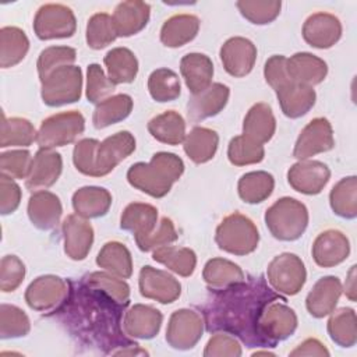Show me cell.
I'll return each instance as SVG.
<instances>
[{"label": "cell", "instance_id": "27", "mask_svg": "<svg viewBox=\"0 0 357 357\" xmlns=\"http://www.w3.org/2000/svg\"><path fill=\"white\" fill-rule=\"evenodd\" d=\"M180 73L191 95H197L212 85L213 63L204 53H188L180 60Z\"/></svg>", "mask_w": 357, "mask_h": 357}, {"label": "cell", "instance_id": "59", "mask_svg": "<svg viewBox=\"0 0 357 357\" xmlns=\"http://www.w3.org/2000/svg\"><path fill=\"white\" fill-rule=\"evenodd\" d=\"M329 350L314 337L305 339L303 343H300L294 350L289 353V356H329Z\"/></svg>", "mask_w": 357, "mask_h": 357}, {"label": "cell", "instance_id": "49", "mask_svg": "<svg viewBox=\"0 0 357 357\" xmlns=\"http://www.w3.org/2000/svg\"><path fill=\"white\" fill-rule=\"evenodd\" d=\"M31 331L28 315L18 307L10 304L0 305V337L14 339L26 336Z\"/></svg>", "mask_w": 357, "mask_h": 357}, {"label": "cell", "instance_id": "20", "mask_svg": "<svg viewBox=\"0 0 357 357\" xmlns=\"http://www.w3.org/2000/svg\"><path fill=\"white\" fill-rule=\"evenodd\" d=\"M162 322L163 315L159 310L145 304H135L124 312L123 329L131 339L148 340L159 333Z\"/></svg>", "mask_w": 357, "mask_h": 357}, {"label": "cell", "instance_id": "48", "mask_svg": "<svg viewBox=\"0 0 357 357\" xmlns=\"http://www.w3.org/2000/svg\"><path fill=\"white\" fill-rule=\"evenodd\" d=\"M117 38L112 15L106 13L93 14L86 25V43L89 47L99 50L114 42Z\"/></svg>", "mask_w": 357, "mask_h": 357}, {"label": "cell", "instance_id": "8", "mask_svg": "<svg viewBox=\"0 0 357 357\" xmlns=\"http://www.w3.org/2000/svg\"><path fill=\"white\" fill-rule=\"evenodd\" d=\"M42 82L40 96L50 107L79 100L82 91V71L78 66H64L47 75Z\"/></svg>", "mask_w": 357, "mask_h": 357}, {"label": "cell", "instance_id": "24", "mask_svg": "<svg viewBox=\"0 0 357 357\" xmlns=\"http://www.w3.org/2000/svg\"><path fill=\"white\" fill-rule=\"evenodd\" d=\"M342 294V283L336 276H325L315 282L305 298L307 311L314 318H324L329 315Z\"/></svg>", "mask_w": 357, "mask_h": 357}, {"label": "cell", "instance_id": "57", "mask_svg": "<svg viewBox=\"0 0 357 357\" xmlns=\"http://www.w3.org/2000/svg\"><path fill=\"white\" fill-rule=\"evenodd\" d=\"M286 61H287L286 56L273 54L265 63V67H264L265 81L272 89H275V92L293 82L287 74Z\"/></svg>", "mask_w": 357, "mask_h": 357}, {"label": "cell", "instance_id": "39", "mask_svg": "<svg viewBox=\"0 0 357 357\" xmlns=\"http://www.w3.org/2000/svg\"><path fill=\"white\" fill-rule=\"evenodd\" d=\"M132 98L127 93L110 96L96 105L92 123L96 130L106 128L127 119L132 110Z\"/></svg>", "mask_w": 357, "mask_h": 357}, {"label": "cell", "instance_id": "4", "mask_svg": "<svg viewBox=\"0 0 357 357\" xmlns=\"http://www.w3.org/2000/svg\"><path fill=\"white\" fill-rule=\"evenodd\" d=\"M184 173L181 158L170 152H158L149 163H134L127 172V181L137 190L162 198Z\"/></svg>", "mask_w": 357, "mask_h": 357}, {"label": "cell", "instance_id": "55", "mask_svg": "<svg viewBox=\"0 0 357 357\" xmlns=\"http://www.w3.org/2000/svg\"><path fill=\"white\" fill-rule=\"evenodd\" d=\"M25 278V265L17 255H4L0 262V289L14 291Z\"/></svg>", "mask_w": 357, "mask_h": 357}, {"label": "cell", "instance_id": "15", "mask_svg": "<svg viewBox=\"0 0 357 357\" xmlns=\"http://www.w3.org/2000/svg\"><path fill=\"white\" fill-rule=\"evenodd\" d=\"M138 286L142 297L162 304H170L181 294V284L174 276L149 265L142 266L139 271Z\"/></svg>", "mask_w": 357, "mask_h": 357}, {"label": "cell", "instance_id": "23", "mask_svg": "<svg viewBox=\"0 0 357 357\" xmlns=\"http://www.w3.org/2000/svg\"><path fill=\"white\" fill-rule=\"evenodd\" d=\"M230 89L227 85L215 82L205 91L192 95L187 103L190 120L199 121L219 114L229 100Z\"/></svg>", "mask_w": 357, "mask_h": 357}, {"label": "cell", "instance_id": "60", "mask_svg": "<svg viewBox=\"0 0 357 357\" xmlns=\"http://www.w3.org/2000/svg\"><path fill=\"white\" fill-rule=\"evenodd\" d=\"M356 265L351 266L349 275H347V279H346V283H344V294L346 297L350 300V301H356Z\"/></svg>", "mask_w": 357, "mask_h": 357}, {"label": "cell", "instance_id": "1", "mask_svg": "<svg viewBox=\"0 0 357 357\" xmlns=\"http://www.w3.org/2000/svg\"><path fill=\"white\" fill-rule=\"evenodd\" d=\"M130 286L109 272H91L71 282L64 304L53 314L82 346L113 356H148L126 335L123 317Z\"/></svg>", "mask_w": 357, "mask_h": 357}, {"label": "cell", "instance_id": "33", "mask_svg": "<svg viewBox=\"0 0 357 357\" xmlns=\"http://www.w3.org/2000/svg\"><path fill=\"white\" fill-rule=\"evenodd\" d=\"M199 29V20L192 14H177L165 21L160 42L167 47H180L191 42Z\"/></svg>", "mask_w": 357, "mask_h": 357}, {"label": "cell", "instance_id": "13", "mask_svg": "<svg viewBox=\"0 0 357 357\" xmlns=\"http://www.w3.org/2000/svg\"><path fill=\"white\" fill-rule=\"evenodd\" d=\"M75 28V17L71 8L63 4H43L33 20V31L40 40L70 38Z\"/></svg>", "mask_w": 357, "mask_h": 357}, {"label": "cell", "instance_id": "42", "mask_svg": "<svg viewBox=\"0 0 357 357\" xmlns=\"http://www.w3.org/2000/svg\"><path fill=\"white\" fill-rule=\"evenodd\" d=\"M275 178L268 172H250L240 177L237 184L238 197L247 204H259L273 191Z\"/></svg>", "mask_w": 357, "mask_h": 357}, {"label": "cell", "instance_id": "52", "mask_svg": "<svg viewBox=\"0 0 357 357\" xmlns=\"http://www.w3.org/2000/svg\"><path fill=\"white\" fill-rule=\"evenodd\" d=\"M241 15L251 24L265 25L272 22L280 13V1H237Z\"/></svg>", "mask_w": 357, "mask_h": 357}, {"label": "cell", "instance_id": "22", "mask_svg": "<svg viewBox=\"0 0 357 357\" xmlns=\"http://www.w3.org/2000/svg\"><path fill=\"white\" fill-rule=\"evenodd\" d=\"M64 252L74 261L86 258L93 243V229L86 219L78 215H68L63 222Z\"/></svg>", "mask_w": 357, "mask_h": 357}, {"label": "cell", "instance_id": "12", "mask_svg": "<svg viewBox=\"0 0 357 357\" xmlns=\"http://www.w3.org/2000/svg\"><path fill=\"white\" fill-rule=\"evenodd\" d=\"M205 329L202 314L181 308L174 311L167 324L166 342L176 350H190L202 337Z\"/></svg>", "mask_w": 357, "mask_h": 357}, {"label": "cell", "instance_id": "11", "mask_svg": "<svg viewBox=\"0 0 357 357\" xmlns=\"http://www.w3.org/2000/svg\"><path fill=\"white\" fill-rule=\"evenodd\" d=\"M284 301L276 300L268 304L259 319V331L266 349L286 340L297 329V315Z\"/></svg>", "mask_w": 357, "mask_h": 357}, {"label": "cell", "instance_id": "31", "mask_svg": "<svg viewBox=\"0 0 357 357\" xmlns=\"http://www.w3.org/2000/svg\"><path fill=\"white\" fill-rule=\"evenodd\" d=\"M276 96L283 114L290 119H298L308 113V110L315 105L317 99L312 86L300 85L296 82L276 91Z\"/></svg>", "mask_w": 357, "mask_h": 357}, {"label": "cell", "instance_id": "34", "mask_svg": "<svg viewBox=\"0 0 357 357\" xmlns=\"http://www.w3.org/2000/svg\"><path fill=\"white\" fill-rule=\"evenodd\" d=\"M148 131L159 142L178 145L185 138V121L176 110H166L149 120Z\"/></svg>", "mask_w": 357, "mask_h": 357}, {"label": "cell", "instance_id": "53", "mask_svg": "<svg viewBox=\"0 0 357 357\" xmlns=\"http://www.w3.org/2000/svg\"><path fill=\"white\" fill-rule=\"evenodd\" d=\"M32 156L28 151H8L0 155V170L1 174L8 176L11 178H26L31 165Z\"/></svg>", "mask_w": 357, "mask_h": 357}, {"label": "cell", "instance_id": "16", "mask_svg": "<svg viewBox=\"0 0 357 357\" xmlns=\"http://www.w3.org/2000/svg\"><path fill=\"white\" fill-rule=\"evenodd\" d=\"M331 177L329 167L319 160H300L287 172L290 187L301 194H319Z\"/></svg>", "mask_w": 357, "mask_h": 357}, {"label": "cell", "instance_id": "51", "mask_svg": "<svg viewBox=\"0 0 357 357\" xmlns=\"http://www.w3.org/2000/svg\"><path fill=\"white\" fill-rule=\"evenodd\" d=\"M116 85L105 75L102 67L96 63L88 66L86 71V99L89 103H100L110 98Z\"/></svg>", "mask_w": 357, "mask_h": 357}, {"label": "cell", "instance_id": "19", "mask_svg": "<svg viewBox=\"0 0 357 357\" xmlns=\"http://www.w3.org/2000/svg\"><path fill=\"white\" fill-rule=\"evenodd\" d=\"M63 169L61 155L52 149H39L25 178V187L31 191H40L52 187L60 177Z\"/></svg>", "mask_w": 357, "mask_h": 357}, {"label": "cell", "instance_id": "36", "mask_svg": "<svg viewBox=\"0 0 357 357\" xmlns=\"http://www.w3.org/2000/svg\"><path fill=\"white\" fill-rule=\"evenodd\" d=\"M219 135L215 130L206 127H194L183 141L187 156L194 163H205L211 160L218 149Z\"/></svg>", "mask_w": 357, "mask_h": 357}, {"label": "cell", "instance_id": "50", "mask_svg": "<svg viewBox=\"0 0 357 357\" xmlns=\"http://www.w3.org/2000/svg\"><path fill=\"white\" fill-rule=\"evenodd\" d=\"M77 59L75 49L70 46H50L40 52L36 67L39 79H45L57 68L64 66H73Z\"/></svg>", "mask_w": 357, "mask_h": 357}, {"label": "cell", "instance_id": "46", "mask_svg": "<svg viewBox=\"0 0 357 357\" xmlns=\"http://www.w3.org/2000/svg\"><path fill=\"white\" fill-rule=\"evenodd\" d=\"M148 91L156 102H172L180 96V78L170 68H156L148 78Z\"/></svg>", "mask_w": 357, "mask_h": 357}, {"label": "cell", "instance_id": "61", "mask_svg": "<svg viewBox=\"0 0 357 357\" xmlns=\"http://www.w3.org/2000/svg\"><path fill=\"white\" fill-rule=\"evenodd\" d=\"M252 356H275V354L268 351V350H265V351H255V353H252Z\"/></svg>", "mask_w": 357, "mask_h": 357}, {"label": "cell", "instance_id": "18", "mask_svg": "<svg viewBox=\"0 0 357 357\" xmlns=\"http://www.w3.org/2000/svg\"><path fill=\"white\" fill-rule=\"evenodd\" d=\"M315 264L321 268H332L342 264L350 254L349 238L336 229H328L317 236L311 248Z\"/></svg>", "mask_w": 357, "mask_h": 357}, {"label": "cell", "instance_id": "3", "mask_svg": "<svg viewBox=\"0 0 357 357\" xmlns=\"http://www.w3.org/2000/svg\"><path fill=\"white\" fill-rule=\"evenodd\" d=\"M134 151L135 138L128 131H119L102 142L93 138H84L74 146L73 163L85 176L102 177L109 174Z\"/></svg>", "mask_w": 357, "mask_h": 357}, {"label": "cell", "instance_id": "35", "mask_svg": "<svg viewBox=\"0 0 357 357\" xmlns=\"http://www.w3.org/2000/svg\"><path fill=\"white\" fill-rule=\"evenodd\" d=\"M202 278L209 291H216L241 282L245 275L237 264L225 258H212L205 264Z\"/></svg>", "mask_w": 357, "mask_h": 357}, {"label": "cell", "instance_id": "28", "mask_svg": "<svg viewBox=\"0 0 357 357\" xmlns=\"http://www.w3.org/2000/svg\"><path fill=\"white\" fill-rule=\"evenodd\" d=\"M156 225L158 209L151 204H128L120 218V227L126 231H131L135 243L151 234Z\"/></svg>", "mask_w": 357, "mask_h": 357}, {"label": "cell", "instance_id": "54", "mask_svg": "<svg viewBox=\"0 0 357 357\" xmlns=\"http://www.w3.org/2000/svg\"><path fill=\"white\" fill-rule=\"evenodd\" d=\"M177 231H176V227L172 222V219L163 216L156 227L153 229V231L151 234H148L145 238L137 241V245L141 251L146 252V251H153L159 247H165V245H169L170 243L176 241L177 240Z\"/></svg>", "mask_w": 357, "mask_h": 357}, {"label": "cell", "instance_id": "44", "mask_svg": "<svg viewBox=\"0 0 357 357\" xmlns=\"http://www.w3.org/2000/svg\"><path fill=\"white\" fill-rule=\"evenodd\" d=\"M329 202L333 213L340 218L354 219L357 216V180L356 176L339 180L331 194Z\"/></svg>", "mask_w": 357, "mask_h": 357}, {"label": "cell", "instance_id": "10", "mask_svg": "<svg viewBox=\"0 0 357 357\" xmlns=\"http://www.w3.org/2000/svg\"><path fill=\"white\" fill-rule=\"evenodd\" d=\"M269 286L282 294L294 296L305 283L307 272L301 258L291 252L276 255L266 269Z\"/></svg>", "mask_w": 357, "mask_h": 357}, {"label": "cell", "instance_id": "7", "mask_svg": "<svg viewBox=\"0 0 357 357\" xmlns=\"http://www.w3.org/2000/svg\"><path fill=\"white\" fill-rule=\"evenodd\" d=\"M85 130V119L77 110L61 112L49 116L40 123L36 144L40 149H53L75 141Z\"/></svg>", "mask_w": 357, "mask_h": 357}, {"label": "cell", "instance_id": "5", "mask_svg": "<svg viewBox=\"0 0 357 357\" xmlns=\"http://www.w3.org/2000/svg\"><path fill=\"white\" fill-rule=\"evenodd\" d=\"M265 225L275 238L294 241L308 226V209L303 202L283 197L266 209Z\"/></svg>", "mask_w": 357, "mask_h": 357}, {"label": "cell", "instance_id": "26", "mask_svg": "<svg viewBox=\"0 0 357 357\" xmlns=\"http://www.w3.org/2000/svg\"><path fill=\"white\" fill-rule=\"evenodd\" d=\"M286 68L293 82L307 86L321 84L328 74L326 63L318 56L307 52L296 53L287 59Z\"/></svg>", "mask_w": 357, "mask_h": 357}, {"label": "cell", "instance_id": "38", "mask_svg": "<svg viewBox=\"0 0 357 357\" xmlns=\"http://www.w3.org/2000/svg\"><path fill=\"white\" fill-rule=\"evenodd\" d=\"M96 265L121 279H128L132 275L131 254L119 241H109L102 247L96 257Z\"/></svg>", "mask_w": 357, "mask_h": 357}, {"label": "cell", "instance_id": "58", "mask_svg": "<svg viewBox=\"0 0 357 357\" xmlns=\"http://www.w3.org/2000/svg\"><path fill=\"white\" fill-rule=\"evenodd\" d=\"M21 201V188L14 178L0 174V213H13Z\"/></svg>", "mask_w": 357, "mask_h": 357}, {"label": "cell", "instance_id": "21", "mask_svg": "<svg viewBox=\"0 0 357 357\" xmlns=\"http://www.w3.org/2000/svg\"><path fill=\"white\" fill-rule=\"evenodd\" d=\"M342 36V24L337 17L328 13L310 15L303 25L304 40L317 49L332 47Z\"/></svg>", "mask_w": 357, "mask_h": 357}, {"label": "cell", "instance_id": "40", "mask_svg": "<svg viewBox=\"0 0 357 357\" xmlns=\"http://www.w3.org/2000/svg\"><path fill=\"white\" fill-rule=\"evenodd\" d=\"M29 40L25 32L17 26H3L0 29V66L14 67L26 56Z\"/></svg>", "mask_w": 357, "mask_h": 357}, {"label": "cell", "instance_id": "30", "mask_svg": "<svg viewBox=\"0 0 357 357\" xmlns=\"http://www.w3.org/2000/svg\"><path fill=\"white\" fill-rule=\"evenodd\" d=\"M112 205V194L103 187H82L73 195L75 215L84 219L105 216Z\"/></svg>", "mask_w": 357, "mask_h": 357}, {"label": "cell", "instance_id": "2", "mask_svg": "<svg viewBox=\"0 0 357 357\" xmlns=\"http://www.w3.org/2000/svg\"><path fill=\"white\" fill-rule=\"evenodd\" d=\"M211 293L201 312L206 332H225L247 347H265L259 319L268 304L286 298L275 291L262 276H250Z\"/></svg>", "mask_w": 357, "mask_h": 357}, {"label": "cell", "instance_id": "14", "mask_svg": "<svg viewBox=\"0 0 357 357\" xmlns=\"http://www.w3.org/2000/svg\"><path fill=\"white\" fill-rule=\"evenodd\" d=\"M333 146V130L329 120L325 117H315L301 130L293 149V156L305 160L318 153L328 152Z\"/></svg>", "mask_w": 357, "mask_h": 357}, {"label": "cell", "instance_id": "41", "mask_svg": "<svg viewBox=\"0 0 357 357\" xmlns=\"http://www.w3.org/2000/svg\"><path fill=\"white\" fill-rule=\"evenodd\" d=\"M152 258L153 261L165 265L167 269L173 271L174 273L183 278L191 276L197 266V255L192 250L187 247H159L153 250Z\"/></svg>", "mask_w": 357, "mask_h": 357}, {"label": "cell", "instance_id": "25", "mask_svg": "<svg viewBox=\"0 0 357 357\" xmlns=\"http://www.w3.org/2000/svg\"><path fill=\"white\" fill-rule=\"evenodd\" d=\"M63 208L60 198L46 190L35 191L28 201V216L40 230H52L57 226Z\"/></svg>", "mask_w": 357, "mask_h": 357}, {"label": "cell", "instance_id": "32", "mask_svg": "<svg viewBox=\"0 0 357 357\" xmlns=\"http://www.w3.org/2000/svg\"><path fill=\"white\" fill-rule=\"evenodd\" d=\"M276 130V120L268 103H255L244 117L243 134L258 144L268 142Z\"/></svg>", "mask_w": 357, "mask_h": 357}, {"label": "cell", "instance_id": "29", "mask_svg": "<svg viewBox=\"0 0 357 357\" xmlns=\"http://www.w3.org/2000/svg\"><path fill=\"white\" fill-rule=\"evenodd\" d=\"M117 36H131L142 31L149 21V4L144 1H123L112 15Z\"/></svg>", "mask_w": 357, "mask_h": 357}, {"label": "cell", "instance_id": "6", "mask_svg": "<svg viewBox=\"0 0 357 357\" xmlns=\"http://www.w3.org/2000/svg\"><path fill=\"white\" fill-rule=\"evenodd\" d=\"M218 247L233 255H247L257 250L259 233L254 222L240 212L226 216L216 227Z\"/></svg>", "mask_w": 357, "mask_h": 357}, {"label": "cell", "instance_id": "17", "mask_svg": "<svg viewBox=\"0 0 357 357\" xmlns=\"http://www.w3.org/2000/svg\"><path fill=\"white\" fill-rule=\"evenodd\" d=\"M220 60L227 74L236 78L245 77L254 68L257 47L247 38H230L220 47Z\"/></svg>", "mask_w": 357, "mask_h": 357}, {"label": "cell", "instance_id": "56", "mask_svg": "<svg viewBox=\"0 0 357 357\" xmlns=\"http://www.w3.org/2000/svg\"><path fill=\"white\" fill-rule=\"evenodd\" d=\"M241 354L243 350L238 339L225 332L213 333L204 350L205 357H240Z\"/></svg>", "mask_w": 357, "mask_h": 357}, {"label": "cell", "instance_id": "43", "mask_svg": "<svg viewBox=\"0 0 357 357\" xmlns=\"http://www.w3.org/2000/svg\"><path fill=\"white\" fill-rule=\"evenodd\" d=\"M326 329L328 335L333 343L339 347H353L357 342V328H356V312L353 308H340L331 312Z\"/></svg>", "mask_w": 357, "mask_h": 357}, {"label": "cell", "instance_id": "37", "mask_svg": "<svg viewBox=\"0 0 357 357\" xmlns=\"http://www.w3.org/2000/svg\"><path fill=\"white\" fill-rule=\"evenodd\" d=\"M109 79L117 84L132 82L138 73V60L127 47H114L103 59Z\"/></svg>", "mask_w": 357, "mask_h": 357}, {"label": "cell", "instance_id": "9", "mask_svg": "<svg viewBox=\"0 0 357 357\" xmlns=\"http://www.w3.org/2000/svg\"><path fill=\"white\" fill-rule=\"evenodd\" d=\"M71 280L54 275L36 278L25 290V303L38 312L53 315L67 300Z\"/></svg>", "mask_w": 357, "mask_h": 357}, {"label": "cell", "instance_id": "45", "mask_svg": "<svg viewBox=\"0 0 357 357\" xmlns=\"http://www.w3.org/2000/svg\"><path fill=\"white\" fill-rule=\"evenodd\" d=\"M36 131L32 123L24 117H10L1 116V130H0V146H29L36 141Z\"/></svg>", "mask_w": 357, "mask_h": 357}, {"label": "cell", "instance_id": "47", "mask_svg": "<svg viewBox=\"0 0 357 357\" xmlns=\"http://www.w3.org/2000/svg\"><path fill=\"white\" fill-rule=\"evenodd\" d=\"M265 156V149L262 144L245 137L244 134L231 138L227 148L229 162L234 166H245L262 162Z\"/></svg>", "mask_w": 357, "mask_h": 357}]
</instances>
